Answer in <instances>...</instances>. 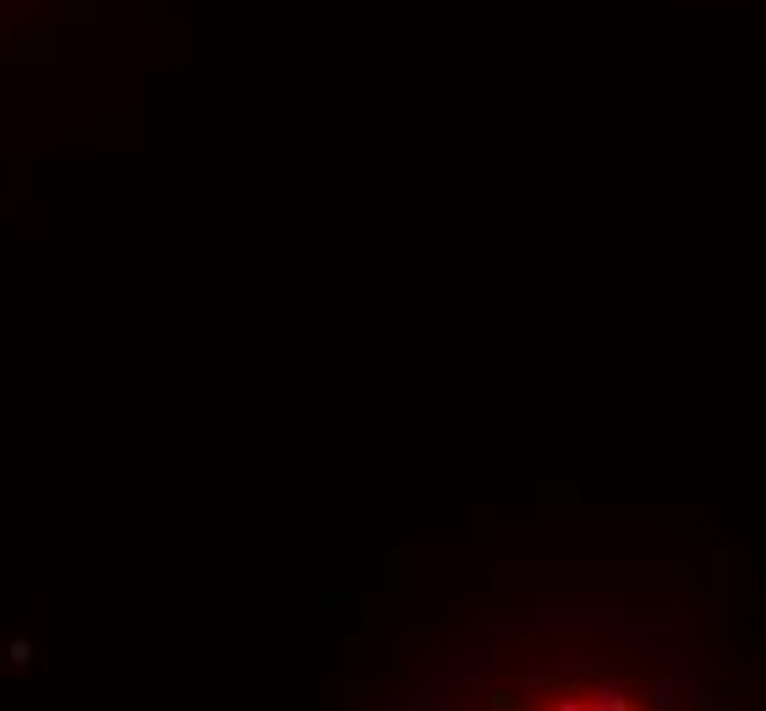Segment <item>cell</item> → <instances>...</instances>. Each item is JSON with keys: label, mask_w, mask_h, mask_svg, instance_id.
I'll return each instance as SVG.
<instances>
[{"label": "cell", "mask_w": 766, "mask_h": 711, "mask_svg": "<svg viewBox=\"0 0 766 711\" xmlns=\"http://www.w3.org/2000/svg\"><path fill=\"white\" fill-rule=\"evenodd\" d=\"M548 711H586V695H559Z\"/></svg>", "instance_id": "6da1fadb"}]
</instances>
